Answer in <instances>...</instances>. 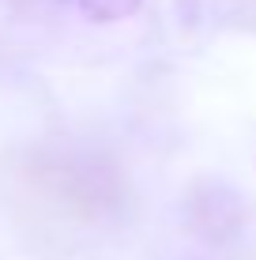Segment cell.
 Listing matches in <instances>:
<instances>
[{
  "instance_id": "obj_1",
  "label": "cell",
  "mask_w": 256,
  "mask_h": 260,
  "mask_svg": "<svg viewBox=\"0 0 256 260\" xmlns=\"http://www.w3.org/2000/svg\"><path fill=\"white\" fill-rule=\"evenodd\" d=\"M87 19H98V23H117V19H128L136 15L139 0H79Z\"/></svg>"
}]
</instances>
